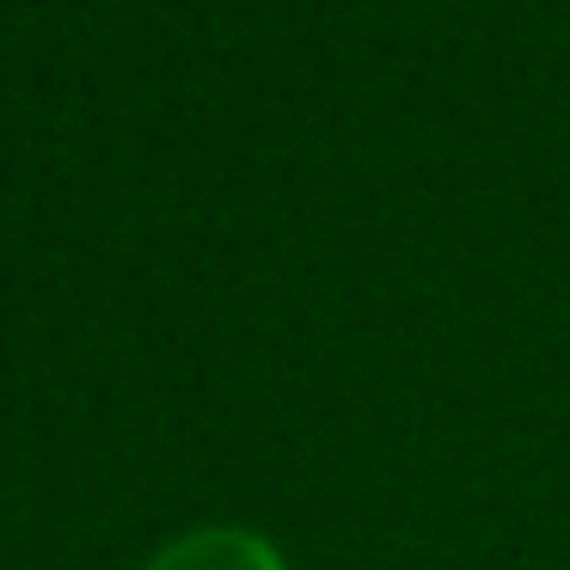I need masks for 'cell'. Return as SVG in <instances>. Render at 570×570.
Instances as JSON below:
<instances>
[{
    "label": "cell",
    "instance_id": "obj_1",
    "mask_svg": "<svg viewBox=\"0 0 570 570\" xmlns=\"http://www.w3.org/2000/svg\"><path fill=\"white\" fill-rule=\"evenodd\" d=\"M148 570H283V558H276L271 540H258L246 528H197L185 540L160 546L148 558Z\"/></svg>",
    "mask_w": 570,
    "mask_h": 570
}]
</instances>
